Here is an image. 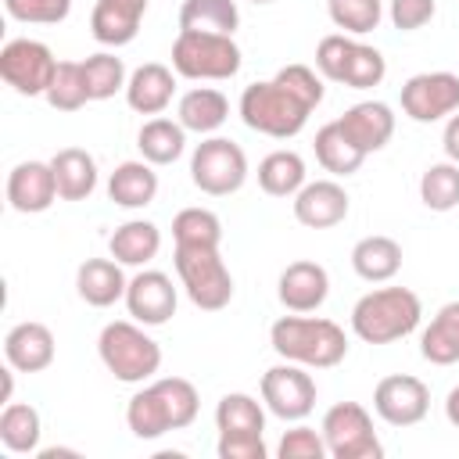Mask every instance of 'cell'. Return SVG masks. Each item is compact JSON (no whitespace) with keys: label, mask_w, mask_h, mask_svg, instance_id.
I'll use <instances>...</instances> for the list:
<instances>
[{"label":"cell","mask_w":459,"mask_h":459,"mask_svg":"<svg viewBox=\"0 0 459 459\" xmlns=\"http://www.w3.org/2000/svg\"><path fill=\"white\" fill-rule=\"evenodd\" d=\"M201 398L197 387L183 377H161L151 380L143 391H136L126 405V427L140 441H154L169 430H183L197 420Z\"/></svg>","instance_id":"obj_1"},{"label":"cell","mask_w":459,"mask_h":459,"mask_svg":"<svg viewBox=\"0 0 459 459\" xmlns=\"http://www.w3.org/2000/svg\"><path fill=\"white\" fill-rule=\"evenodd\" d=\"M269 344L280 359L298 362L305 369H330L337 362H344L348 355V337L333 319H319V316H283L269 326Z\"/></svg>","instance_id":"obj_2"},{"label":"cell","mask_w":459,"mask_h":459,"mask_svg":"<svg viewBox=\"0 0 459 459\" xmlns=\"http://www.w3.org/2000/svg\"><path fill=\"white\" fill-rule=\"evenodd\" d=\"M423 305L409 287H377L351 308V330L366 344H391L420 326Z\"/></svg>","instance_id":"obj_3"},{"label":"cell","mask_w":459,"mask_h":459,"mask_svg":"<svg viewBox=\"0 0 459 459\" xmlns=\"http://www.w3.org/2000/svg\"><path fill=\"white\" fill-rule=\"evenodd\" d=\"M97 355H100L104 369L122 384H143L161 366V344L151 333H143V323H136V319L108 323L97 337Z\"/></svg>","instance_id":"obj_4"},{"label":"cell","mask_w":459,"mask_h":459,"mask_svg":"<svg viewBox=\"0 0 459 459\" xmlns=\"http://www.w3.org/2000/svg\"><path fill=\"white\" fill-rule=\"evenodd\" d=\"M312 108L305 100H298L283 82L265 79V82H251L240 93V118L247 129L265 133L273 140H287L298 136L308 122Z\"/></svg>","instance_id":"obj_5"},{"label":"cell","mask_w":459,"mask_h":459,"mask_svg":"<svg viewBox=\"0 0 459 459\" xmlns=\"http://www.w3.org/2000/svg\"><path fill=\"white\" fill-rule=\"evenodd\" d=\"M240 47L233 43V36L222 32H194V29H179L176 43H172V72L194 82H219V79H233L240 72Z\"/></svg>","instance_id":"obj_6"},{"label":"cell","mask_w":459,"mask_h":459,"mask_svg":"<svg viewBox=\"0 0 459 459\" xmlns=\"http://www.w3.org/2000/svg\"><path fill=\"white\" fill-rule=\"evenodd\" d=\"M176 273H179V283L186 290V298L204 308V312H219L233 301V276L219 255V247H208V244H194V247H183L176 244Z\"/></svg>","instance_id":"obj_7"},{"label":"cell","mask_w":459,"mask_h":459,"mask_svg":"<svg viewBox=\"0 0 459 459\" xmlns=\"http://www.w3.org/2000/svg\"><path fill=\"white\" fill-rule=\"evenodd\" d=\"M190 179L208 197H230L247 179V154L230 136H208L190 154Z\"/></svg>","instance_id":"obj_8"},{"label":"cell","mask_w":459,"mask_h":459,"mask_svg":"<svg viewBox=\"0 0 459 459\" xmlns=\"http://www.w3.org/2000/svg\"><path fill=\"white\" fill-rule=\"evenodd\" d=\"M323 441L326 455L333 459H380L384 445L373 430V416L359 402H337L323 416Z\"/></svg>","instance_id":"obj_9"},{"label":"cell","mask_w":459,"mask_h":459,"mask_svg":"<svg viewBox=\"0 0 459 459\" xmlns=\"http://www.w3.org/2000/svg\"><path fill=\"white\" fill-rule=\"evenodd\" d=\"M57 72V57L39 39H11L0 50V75L22 97H47Z\"/></svg>","instance_id":"obj_10"},{"label":"cell","mask_w":459,"mask_h":459,"mask_svg":"<svg viewBox=\"0 0 459 459\" xmlns=\"http://www.w3.org/2000/svg\"><path fill=\"white\" fill-rule=\"evenodd\" d=\"M262 402L273 416L298 423L316 409V380L298 362H280L262 373Z\"/></svg>","instance_id":"obj_11"},{"label":"cell","mask_w":459,"mask_h":459,"mask_svg":"<svg viewBox=\"0 0 459 459\" xmlns=\"http://www.w3.org/2000/svg\"><path fill=\"white\" fill-rule=\"evenodd\" d=\"M373 409L391 427H416L430 409V387L412 373H391L373 387Z\"/></svg>","instance_id":"obj_12"},{"label":"cell","mask_w":459,"mask_h":459,"mask_svg":"<svg viewBox=\"0 0 459 459\" xmlns=\"http://www.w3.org/2000/svg\"><path fill=\"white\" fill-rule=\"evenodd\" d=\"M402 111L412 122H437L459 111V75L455 72H420L402 86Z\"/></svg>","instance_id":"obj_13"},{"label":"cell","mask_w":459,"mask_h":459,"mask_svg":"<svg viewBox=\"0 0 459 459\" xmlns=\"http://www.w3.org/2000/svg\"><path fill=\"white\" fill-rule=\"evenodd\" d=\"M176 287L161 269H143L126 287V308L143 326H161L176 316Z\"/></svg>","instance_id":"obj_14"},{"label":"cell","mask_w":459,"mask_h":459,"mask_svg":"<svg viewBox=\"0 0 459 459\" xmlns=\"http://www.w3.org/2000/svg\"><path fill=\"white\" fill-rule=\"evenodd\" d=\"M57 179L50 161H18L7 176V204L22 215H39L57 201Z\"/></svg>","instance_id":"obj_15"},{"label":"cell","mask_w":459,"mask_h":459,"mask_svg":"<svg viewBox=\"0 0 459 459\" xmlns=\"http://www.w3.org/2000/svg\"><path fill=\"white\" fill-rule=\"evenodd\" d=\"M294 219L308 230H330L348 219V190L337 179L305 183L294 194Z\"/></svg>","instance_id":"obj_16"},{"label":"cell","mask_w":459,"mask_h":459,"mask_svg":"<svg viewBox=\"0 0 459 459\" xmlns=\"http://www.w3.org/2000/svg\"><path fill=\"white\" fill-rule=\"evenodd\" d=\"M276 294H280V305L287 312H316L330 294V276L319 262L298 258L280 273Z\"/></svg>","instance_id":"obj_17"},{"label":"cell","mask_w":459,"mask_h":459,"mask_svg":"<svg viewBox=\"0 0 459 459\" xmlns=\"http://www.w3.org/2000/svg\"><path fill=\"white\" fill-rule=\"evenodd\" d=\"M337 126L344 129V136L362 151V154H373V151H384L387 140L394 136V115L384 100H359L351 104Z\"/></svg>","instance_id":"obj_18"},{"label":"cell","mask_w":459,"mask_h":459,"mask_svg":"<svg viewBox=\"0 0 459 459\" xmlns=\"http://www.w3.org/2000/svg\"><path fill=\"white\" fill-rule=\"evenodd\" d=\"M147 0H97L90 14V32L104 47H126L136 39Z\"/></svg>","instance_id":"obj_19"},{"label":"cell","mask_w":459,"mask_h":459,"mask_svg":"<svg viewBox=\"0 0 459 459\" xmlns=\"http://www.w3.org/2000/svg\"><path fill=\"white\" fill-rule=\"evenodd\" d=\"M4 359L18 369V373H43L54 362V333L50 326L25 319L18 326L7 330L4 337Z\"/></svg>","instance_id":"obj_20"},{"label":"cell","mask_w":459,"mask_h":459,"mask_svg":"<svg viewBox=\"0 0 459 459\" xmlns=\"http://www.w3.org/2000/svg\"><path fill=\"white\" fill-rule=\"evenodd\" d=\"M172 93H176V72L158 61L140 65L126 82V100L136 115H161L172 104Z\"/></svg>","instance_id":"obj_21"},{"label":"cell","mask_w":459,"mask_h":459,"mask_svg":"<svg viewBox=\"0 0 459 459\" xmlns=\"http://www.w3.org/2000/svg\"><path fill=\"white\" fill-rule=\"evenodd\" d=\"M129 280L122 276V262L115 258H86L75 273V290L86 305L93 308H108L118 298H126Z\"/></svg>","instance_id":"obj_22"},{"label":"cell","mask_w":459,"mask_h":459,"mask_svg":"<svg viewBox=\"0 0 459 459\" xmlns=\"http://www.w3.org/2000/svg\"><path fill=\"white\" fill-rule=\"evenodd\" d=\"M230 118V100L212 90V86H194L179 97V108H176V122L186 129V133H215L222 122Z\"/></svg>","instance_id":"obj_23"},{"label":"cell","mask_w":459,"mask_h":459,"mask_svg":"<svg viewBox=\"0 0 459 459\" xmlns=\"http://www.w3.org/2000/svg\"><path fill=\"white\" fill-rule=\"evenodd\" d=\"M61 201H86L97 190V161L82 147H65L50 158Z\"/></svg>","instance_id":"obj_24"},{"label":"cell","mask_w":459,"mask_h":459,"mask_svg":"<svg viewBox=\"0 0 459 459\" xmlns=\"http://www.w3.org/2000/svg\"><path fill=\"white\" fill-rule=\"evenodd\" d=\"M108 197L118 208H147L158 197V172L151 161H122L108 179Z\"/></svg>","instance_id":"obj_25"},{"label":"cell","mask_w":459,"mask_h":459,"mask_svg":"<svg viewBox=\"0 0 459 459\" xmlns=\"http://www.w3.org/2000/svg\"><path fill=\"white\" fill-rule=\"evenodd\" d=\"M351 269L366 280V283H387L398 269H402V244L384 237V233H373V237H362L355 247H351Z\"/></svg>","instance_id":"obj_26"},{"label":"cell","mask_w":459,"mask_h":459,"mask_svg":"<svg viewBox=\"0 0 459 459\" xmlns=\"http://www.w3.org/2000/svg\"><path fill=\"white\" fill-rule=\"evenodd\" d=\"M108 251L122 265H147L161 251V230L147 219H129L111 233Z\"/></svg>","instance_id":"obj_27"},{"label":"cell","mask_w":459,"mask_h":459,"mask_svg":"<svg viewBox=\"0 0 459 459\" xmlns=\"http://www.w3.org/2000/svg\"><path fill=\"white\" fill-rule=\"evenodd\" d=\"M420 355L430 366H452L459 362V301H448L434 312L430 326L420 337Z\"/></svg>","instance_id":"obj_28"},{"label":"cell","mask_w":459,"mask_h":459,"mask_svg":"<svg viewBox=\"0 0 459 459\" xmlns=\"http://www.w3.org/2000/svg\"><path fill=\"white\" fill-rule=\"evenodd\" d=\"M136 147H140L143 161H151V165H172L186 151V129L179 122H172V118L154 115V118H147L140 126Z\"/></svg>","instance_id":"obj_29"},{"label":"cell","mask_w":459,"mask_h":459,"mask_svg":"<svg viewBox=\"0 0 459 459\" xmlns=\"http://www.w3.org/2000/svg\"><path fill=\"white\" fill-rule=\"evenodd\" d=\"M305 183V161L298 151H273L258 161V186L269 197H294Z\"/></svg>","instance_id":"obj_30"},{"label":"cell","mask_w":459,"mask_h":459,"mask_svg":"<svg viewBox=\"0 0 459 459\" xmlns=\"http://www.w3.org/2000/svg\"><path fill=\"white\" fill-rule=\"evenodd\" d=\"M39 434H43V423H39V412L29 405V402H7L4 412H0V441L7 452L14 455H29L39 448Z\"/></svg>","instance_id":"obj_31"},{"label":"cell","mask_w":459,"mask_h":459,"mask_svg":"<svg viewBox=\"0 0 459 459\" xmlns=\"http://www.w3.org/2000/svg\"><path fill=\"white\" fill-rule=\"evenodd\" d=\"M316 161L330 172V176H351V172H359L362 169V161H366V154L344 136V129L337 126V122H326L319 133H316Z\"/></svg>","instance_id":"obj_32"},{"label":"cell","mask_w":459,"mask_h":459,"mask_svg":"<svg viewBox=\"0 0 459 459\" xmlns=\"http://www.w3.org/2000/svg\"><path fill=\"white\" fill-rule=\"evenodd\" d=\"M237 25H240L237 0H183L179 7V29L233 36Z\"/></svg>","instance_id":"obj_33"},{"label":"cell","mask_w":459,"mask_h":459,"mask_svg":"<svg viewBox=\"0 0 459 459\" xmlns=\"http://www.w3.org/2000/svg\"><path fill=\"white\" fill-rule=\"evenodd\" d=\"M420 201L430 212H452L459 204V165L455 161H434L420 176Z\"/></svg>","instance_id":"obj_34"},{"label":"cell","mask_w":459,"mask_h":459,"mask_svg":"<svg viewBox=\"0 0 459 459\" xmlns=\"http://www.w3.org/2000/svg\"><path fill=\"white\" fill-rule=\"evenodd\" d=\"M82 75H86L90 100H108V97H115L118 90H126V82H129L122 57H115V54H108V50L90 54V57L82 61Z\"/></svg>","instance_id":"obj_35"},{"label":"cell","mask_w":459,"mask_h":459,"mask_svg":"<svg viewBox=\"0 0 459 459\" xmlns=\"http://www.w3.org/2000/svg\"><path fill=\"white\" fill-rule=\"evenodd\" d=\"M172 240L183 244V247H194V244L219 247L222 244V222L208 208H183L172 219Z\"/></svg>","instance_id":"obj_36"},{"label":"cell","mask_w":459,"mask_h":459,"mask_svg":"<svg viewBox=\"0 0 459 459\" xmlns=\"http://www.w3.org/2000/svg\"><path fill=\"white\" fill-rule=\"evenodd\" d=\"M215 427L222 430H265V412L262 402L244 394V391H230L219 398L215 405Z\"/></svg>","instance_id":"obj_37"},{"label":"cell","mask_w":459,"mask_h":459,"mask_svg":"<svg viewBox=\"0 0 459 459\" xmlns=\"http://www.w3.org/2000/svg\"><path fill=\"white\" fill-rule=\"evenodd\" d=\"M86 100H90V90H86L82 61H57L54 82L47 90V104L57 111H79Z\"/></svg>","instance_id":"obj_38"},{"label":"cell","mask_w":459,"mask_h":459,"mask_svg":"<svg viewBox=\"0 0 459 459\" xmlns=\"http://www.w3.org/2000/svg\"><path fill=\"white\" fill-rule=\"evenodd\" d=\"M326 11H330V22L348 36H366L384 18L380 0H326Z\"/></svg>","instance_id":"obj_39"},{"label":"cell","mask_w":459,"mask_h":459,"mask_svg":"<svg viewBox=\"0 0 459 459\" xmlns=\"http://www.w3.org/2000/svg\"><path fill=\"white\" fill-rule=\"evenodd\" d=\"M384 75H387V61H384V54H380L377 47L355 39V50H351V61H348L341 82L351 86V90H369V86H380Z\"/></svg>","instance_id":"obj_40"},{"label":"cell","mask_w":459,"mask_h":459,"mask_svg":"<svg viewBox=\"0 0 459 459\" xmlns=\"http://www.w3.org/2000/svg\"><path fill=\"white\" fill-rule=\"evenodd\" d=\"M351 50H355V39L348 32L323 36L319 47H316V68H319V75L330 79V82H341L344 79V68L351 61Z\"/></svg>","instance_id":"obj_41"},{"label":"cell","mask_w":459,"mask_h":459,"mask_svg":"<svg viewBox=\"0 0 459 459\" xmlns=\"http://www.w3.org/2000/svg\"><path fill=\"white\" fill-rule=\"evenodd\" d=\"M4 11L25 25H57L68 18L72 0H4Z\"/></svg>","instance_id":"obj_42"},{"label":"cell","mask_w":459,"mask_h":459,"mask_svg":"<svg viewBox=\"0 0 459 459\" xmlns=\"http://www.w3.org/2000/svg\"><path fill=\"white\" fill-rule=\"evenodd\" d=\"M276 452H280V459H323L326 455V441H323V430H312V427L298 423L280 437Z\"/></svg>","instance_id":"obj_43"},{"label":"cell","mask_w":459,"mask_h":459,"mask_svg":"<svg viewBox=\"0 0 459 459\" xmlns=\"http://www.w3.org/2000/svg\"><path fill=\"white\" fill-rule=\"evenodd\" d=\"M273 79L283 82V86H287L298 100H305L312 111L319 108V100H323V79H319L308 65H287V68H280Z\"/></svg>","instance_id":"obj_44"},{"label":"cell","mask_w":459,"mask_h":459,"mask_svg":"<svg viewBox=\"0 0 459 459\" xmlns=\"http://www.w3.org/2000/svg\"><path fill=\"white\" fill-rule=\"evenodd\" d=\"M215 448L219 459H265L262 430H222Z\"/></svg>","instance_id":"obj_45"},{"label":"cell","mask_w":459,"mask_h":459,"mask_svg":"<svg viewBox=\"0 0 459 459\" xmlns=\"http://www.w3.org/2000/svg\"><path fill=\"white\" fill-rule=\"evenodd\" d=\"M434 11H437L434 0H391V22H394V29H402V32L423 29V25L434 18Z\"/></svg>","instance_id":"obj_46"},{"label":"cell","mask_w":459,"mask_h":459,"mask_svg":"<svg viewBox=\"0 0 459 459\" xmlns=\"http://www.w3.org/2000/svg\"><path fill=\"white\" fill-rule=\"evenodd\" d=\"M441 147H445L448 161L459 165V111L448 118V126H445V133H441Z\"/></svg>","instance_id":"obj_47"},{"label":"cell","mask_w":459,"mask_h":459,"mask_svg":"<svg viewBox=\"0 0 459 459\" xmlns=\"http://www.w3.org/2000/svg\"><path fill=\"white\" fill-rule=\"evenodd\" d=\"M445 416H448L452 427H459V387L448 391V398H445Z\"/></svg>","instance_id":"obj_48"},{"label":"cell","mask_w":459,"mask_h":459,"mask_svg":"<svg viewBox=\"0 0 459 459\" xmlns=\"http://www.w3.org/2000/svg\"><path fill=\"white\" fill-rule=\"evenodd\" d=\"M251 4H273V0H251Z\"/></svg>","instance_id":"obj_49"}]
</instances>
